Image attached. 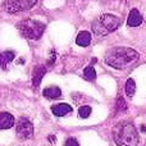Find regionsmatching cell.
Masks as SVG:
<instances>
[{"label": "cell", "instance_id": "1", "mask_svg": "<svg viewBox=\"0 0 146 146\" xmlns=\"http://www.w3.org/2000/svg\"><path fill=\"white\" fill-rule=\"evenodd\" d=\"M139 60V53L131 48H113L105 54V63L115 69H126Z\"/></svg>", "mask_w": 146, "mask_h": 146}, {"label": "cell", "instance_id": "2", "mask_svg": "<svg viewBox=\"0 0 146 146\" xmlns=\"http://www.w3.org/2000/svg\"><path fill=\"white\" fill-rule=\"evenodd\" d=\"M113 137L117 146H137L140 141L137 128L131 122L117 124L113 131Z\"/></svg>", "mask_w": 146, "mask_h": 146}, {"label": "cell", "instance_id": "3", "mask_svg": "<svg viewBox=\"0 0 146 146\" xmlns=\"http://www.w3.org/2000/svg\"><path fill=\"white\" fill-rule=\"evenodd\" d=\"M121 25V19L113 14H103L99 19L92 23V30L95 35L105 36L110 32H114Z\"/></svg>", "mask_w": 146, "mask_h": 146}, {"label": "cell", "instance_id": "4", "mask_svg": "<svg viewBox=\"0 0 146 146\" xmlns=\"http://www.w3.org/2000/svg\"><path fill=\"white\" fill-rule=\"evenodd\" d=\"M19 31L28 40H38L45 31V25L35 19H27L19 23Z\"/></svg>", "mask_w": 146, "mask_h": 146}, {"label": "cell", "instance_id": "5", "mask_svg": "<svg viewBox=\"0 0 146 146\" xmlns=\"http://www.w3.org/2000/svg\"><path fill=\"white\" fill-rule=\"evenodd\" d=\"M36 4V0H7V10L9 13H18L28 10Z\"/></svg>", "mask_w": 146, "mask_h": 146}, {"label": "cell", "instance_id": "6", "mask_svg": "<svg viewBox=\"0 0 146 146\" xmlns=\"http://www.w3.org/2000/svg\"><path fill=\"white\" fill-rule=\"evenodd\" d=\"M17 136L21 140H28L32 139L33 136V126L27 118H21L17 123Z\"/></svg>", "mask_w": 146, "mask_h": 146}, {"label": "cell", "instance_id": "7", "mask_svg": "<svg viewBox=\"0 0 146 146\" xmlns=\"http://www.w3.org/2000/svg\"><path fill=\"white\" fill-rule=\"evenodd\" d=\"M141 23H142L141 13H140L136 8H133V9L129 12V15H128V18H127V26H128V27H137V26H140Z\"/></svg>", "mask_w": 146, "mask_h": 146}, {"label": "cell", "instance_id": "8", "mask_svg": "<svg viewBox=\"0 0 146 146\" xmlns=\"http://www.w3.org/2000/svg\"><path fill=\"white\" fill-rule=\"evenodd\" d=\"M51 111H53V114L56 117H64L72 111V106L68 105V104H66V103L56 104V105L51 106Z\"/></svg>", "mask_w": 146, "mask_h": 146}, {"label": "cell", "instance_id": "9", "mask_svg": "<svg viewBox=\"0 0 146 146\" xmlns=\"http://www.w3.org/2000/svg\"><path fill=\"white\" fill-rule=\"evenodd\" d=\"M14 126V117L10 113H0V129H8Z\"/></svg>", "mask_w": 146, "mask_h": 146}, {"label": "cell", "instance_id": "10", "mask_svg": "<svg viewBox=\"0 0 146 146\" xmlns=\"http://www.w3.org/2000/svg\"><path fill=\"white\" fill-rule=\"evenodd\" d=\"M46 73V68L44 66H40V67H36L33 69V73H32V83L33 86H38L42 80V77L45 76Z\"/></svg>", "mask_w": 146, "mask_h": 146}, {"label": "cell", "instance_id": "11", "mask_svg": "<svg viewBox=\"0 0 146 146\" xmlns=\"http://www.w3.org/2000/svg\"><path fill=\"white\" fill-rule=\"evenodd\" d=\"M76 42H77V45L83 46V48L88 46L91 42V33L87 32V31H81V32L77 35Z\"/></svg>", "mask_w": 146, "mask_h": 146}, {"label": "cell", "instance_id": "12", "mask_svg": "<svg viewBox=\"0 0 146 146\" xmlns=\"http://www.w3.org/2000/svg\"><path fill=\"white\" fill-rule=\"evenodd\" d=\"M44 96L48 99H59L62 96V91L59 87L56 86H51V87H46L45 90L42 91Z\"/></svg>", "mask_w": 146, "mask_h": 146}, {"label": "cell", "instance_id": "13", "mask_svg": "<svg viewBox=\"0 0 146 146\" xmlns=\"http://www.w3.org/2000/svg\"><path fill=\"white\" fill-rule=\"evenodd\" d=\"M15 53L14 51H4V53H0V67L3 69L7 68V64H9L10 62L14 59Z\"/></svg>", "mask_w": 146, "mask_h": 146}, {"label": "cell", "instance_id": "14", "mask_svg": "<svg viewBox=\"0 0 146 146\" xmlns=\"http://www.w3.org/2000/svg\"><path fill=\"white\" fill-rule=\"evenodd\" d=\"M124 91H126V95L129 96V98H132L135 95V92H136V82L132 78L127 80L126 85H124Z\"/></svg>", "mask_w": 146, "mask_h": 146}, {"label": "cell", "instance_id": "15", "mask_svg": "<svg viewBox=\"0 0 146 146\" xmlns=\"http://www.w3.org/2000/svg\"><path fill=\"white\" fill-rule=\"evenodd\" d=\"M83 76H85V78H87V80L94 81L96 78V71L94 69L92 66H88V67H86L85 71H83Z\"/></svg>", "mask_w": 146, "mask_h": 146}, {"label": "cell", "instance_id": "16", "mask_svg": "<svg viewBox=\"0 0 146 146\" xmlns=\"http://www.w3.org/2000/svg\"><path fill=\"white\" fill-rule=\"evenodd\" d=\"M90 114H91V106H88V105H83L78 109V115L81 118H88Z\"/></svg>", "mask_w": 146, "mask_h": 146}, {"label": "cell", "instance_id": "17", "mask_svg": "<svg viewBox=\"0 0 146 146\" xmlns=\"http://www.w3.org/2000/svg\"><path fill=\"white\" fill-rule=\"evenodd\" d=\"M117 109H118V110H124V109H127V104L123 98L118 99V101H117Z\"/></svg>", "mask_w": 146, "mask_h": 146}, {"label": "cell", "instance_id": "18", "mask_svg": "<svg viewBox=\"0 0 146 146\" xmlns=\"http://www.w3.org/2000/svg\"><path fill=\"white\" fill-rule=\"evenodd\" d=\"M64 146H80L77 142V140L73 139V137H71V139H68L66 141V144H64Z\"/></svg>", "mask_w": 146, "mask_h": 146}]
</instances>
